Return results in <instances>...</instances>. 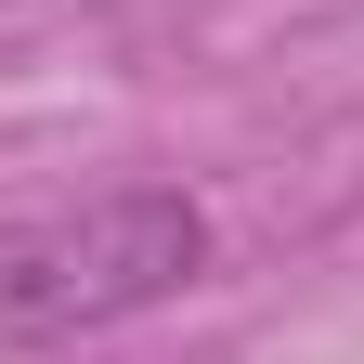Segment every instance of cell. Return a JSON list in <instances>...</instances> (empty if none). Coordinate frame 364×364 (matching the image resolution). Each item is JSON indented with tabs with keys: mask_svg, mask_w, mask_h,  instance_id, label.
Returning a JSON list of instances; mask_svg holds the SVG:
<instances>
[{
	"mask_svg": "<svg viewBox=\"0 0 364 364\" xmlns=\"http://www.w3.org/2000/svg\"><path fill=\"white\" fill-rule=\"evenodd\" d=\"M208 273V208L169 182H117V196L0 221V364L14 351H65L117 312H156Z\"/></svg>",
	"mask_w": 364,
	"mask_h": 364,
	"instance_id": "6da1fadb",
	"label": "cell"
}]
</instances>
